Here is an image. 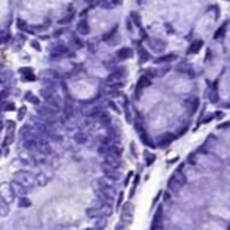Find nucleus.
Instances as JSON below:
<instances>
[{"label": "nucleus", "instance_id": "nucleus-27", "mask_svg": "<svg viewBox=\"0 0 230 230\" xmlns=\"http://www.w3.org/2000/svg\"><path fill=\"white\" fill-rule=\"evenodd\" d=\"M87 216L90 218V219H96V218H101L99 216V208H96V207H90V208H87Z\"/></svg>", "mask_w": 230, "mask_h": 230}, {"label": "nucleus", "instance_id": "nucleus-31", "mask_svg": "<svg viewBox=\"0 0 230 230\" xmlns=\"http://www.w3.org/2000/svg\"><path fill=\"white\" fill-rule=\"evenodd\" d=\"M227 25H228V22H225V24H224L222 27H219V30H218V32H216V33L213 35V40H214V41H216V40H219V38H222V35L225 33V29H227Z\"/></svg>", "mask_w": 230, "mask_h": 230}, {"label": "nucleus", "instance_id": "nucleus-21", "mask_svg": "<svg viewBox=\"0 0 230 230\" xmlns=\"http://www.w3.org/2000/svg\"><path fill=\"white\" fill-rule=\"evenodd\" d=\"M123 106H125V118L126 122L133 123V114H131V109H129V99L126 96H123Z\"/></svg>", "mask_w": 230, "mask_h": 230}, {"label": "nucleus", "instance_id": "nucleus-48", "mask_svg": "<svg viewBox=\"0 0 230 230\" xmlns=\"http://www.w3.org/2000/svg\"><path fill=\"white\" fill-rule=\"evenodd\" d=\"M2 128H3V123H2V122H0V131H2Z\"/></svg>", "mask_w": 230, "mask_h": 230}, {"label": "nucleus", "instance_id": "nucleus-24", "mask_svg": "<svg viewBox=\"0 0 230 230\" xmlns=\"http://www.w3.org/2000/svg\"><path fill=\"white\" fill-rule=\"evenodd\" d=\"M161 224H162V211H161V208L158 210V213L154 214V219H153V228L156 230V228H161Z\"/></svg>", "mask_w": 230, "mask_h": 230}, {"label": "nucleus", "instance_id": "nucleus-37", "mask_svg": "<svg viewBox=\"0 0 230 230\" xmlns=\"http://www.w3.org/2000/svg\"><path fill=\"white\" fill-rule=\"evenodd\" d=\"M126 29H128V32H129V33L134 32V22H133L131 17H128V19H126Z\"/></svg>", "mask_w": 230, "mask_h": 230}, {"label": "nucleus", "instance_id": "nucleus-20", "mask_svg": "<svg viewBox=\"0 0 230 230\" xmlns=\"http://www.w3.org/2000/svg\"><path fill=\"white\" fill-rule=\"evenodd\" d=\"M16 27L19 29L21 32H29V33H33V30H30V25L27 24V21H24L22 17H17L16 19Z\"/></svg>", "mask_w": 230, "mask_h": 230}, {"label": "nucleus", "instance_id": "nucleus-3", "mask_svg": "<svg viewBox=\"0 0 230 230\" xmlns=\"http://www.w3.org/2000/svg\"><path fill=\"white\" fill-rule=\"evenodd\" d=\"M120 219L122 222H125L126 225H131L133 221H134V207L131 202H128L122 207V213H120Z\"/></svg>", "mask_w": 230, "mask_h": 230}, {"label": "nucleus", "instance_id": "nucleus-22", "mask_svg": "<svg viewBox=\"0 0 230 230\" xmlns=\"http://www.w3.org/2000/svg\"><path fill=\"white\" fill-rule=\"evenodd\" d=\"M74 142H76L77 145H85V143L88 142V136H87L85 133H82V131H77V133L74 134Z\"/></svg>", "mask_w": 230, "mask_h": 230}, {"label": "nucleus", "instance_id": "nucleus-14", "mask_svg": "<svg viewBox=\"0 0 230 230\" xmlns=\"http://www.w3.org/2000/svg\"><path fill=\"white\" fill-rule=\"evenodd\" d=\"M52 180V175L49 172H40L38 175H36V185L38 186H46V185H49Z\"/></svg>", "mask_w": 230, "mask_h": 230}, {"label": "nucleus", "instance_id": "nucleus-13", "mask_svg": "<svg viewBox=\"0 0 230 230\" xmlns=\"http://www.w3.org/2000/svg\"><path fill=\"white\" fill-rule=\"evenodd\" d=\"M11 188H13V191H14V194H16V197H22V196H27V192H29L30 189L29 188H25V186H22L21 183H17V181H11Z\"/></svg>", "mask_w": 230, "mask_h": 230}, {"label": "nucleus", "instance_id": "nucleus-49", "mask_svg": "<svg viewBox=\"0 0 230 230\" xmlns=\"http://www.w3.org/2000/svg\"><path fill=\"white\" fill-rule=\"evenodd\" d=\"M87 230H96L95 227H90V228H87Z\"/></svg>", "mask_w": 230, "mask_h": 230}, {"label": "nucleus", "instance_id": "nucleus-17", "mask_svg": "<svg viewBox=\"0 0 230 230\" xmlns=\"http://www.w3.org/2000/svg\"><path fill=\"white\" fill-rule=\"evenodd\" d=\"M137 52H139V63H140V65H145L147 62L151 60V55L148 54V51H147L145 48H142V46H139Z\"/></svg>", "mask_w": 230, "mask_h": 230}, {"label": "nucleus", "instance_id": "nucleus-30", "mask_svg": "<svg viewBox=\"0 0 230 230\" xmlns=\"http://www.w3.org/2000/svg\"><path fill=\"white\" fill-rule=\"evenodd\" d=\"M129 17H131V19H133V22L136 24V27H139V29H142V19H140V16H139V13H136V11H133Z\"/></svg>", "mask_w": 230, "mask_h": 230}, {"label": "nucleus", "instance_id": "nucleus-39", "mask_svg": "<svg viewBox=\"0 0 230 230\" xmlns=\"http://www.w3.org/2000/svg\"><path fill=\"white\" fill-rule=\"evenodd\" d=\"M3 110H8V112H10V110H14L16 109V106L13 104V103H5V106L2 107Z\"/></svg>", "mask_w": 230, "mask_h": 230}, {"label": "nucleus", "instance_id": "nucleus-44", "mask_svg": "<svg viewBox=\"0 0 230 230\" xmlns=\"http://www.w3.org/2000/svg\"><path fill=\"white\" fill-rule=\"evenodd\" d=\"M213 117H214V118H218V120H221V118L224 117V114H222V112H214V114H213Z\"/></svg>", "mask_w": 230, "mask_h": 230}, {"label": "nucleus", "instance_id": "nucleus-40", "mask_svg": "<svg viewBox=\"0 0 230 230\" xmlns=\"http://www.w3.org/2000/svg\"><path fill=\"white\" fill-rule=\"evenodd\" d=\"M109 106H110V109H114L115 112H118V114H120V107H118V106L114 103V101H109Z\"/></svg>", "mask_w": 230, "mask_h": 230}, {"label": "nucleus", "instance_id": "nucleus-16", "mask_svg": "<svg viewBox=\"0 0 230 230\" xmlns=\"http://www.w3.org/2000/svg\"><path fill=\"white\" fill-rule=\"evenodd\" d=\"M125 74H126L125 68H118L117 71L110 73V74H109V77H107V80H109V82H117V80H122V79L125 77Z\"/></svg>", "mask_w": 230, "mask_h": 230}, {"label": "nucleus", "instance_id": "nucleus-35", "mask_svg": "<svg viewBox=\"0 0 230 230\" xmlns=\"http://www.w3.org/2000/svg\"><path fill=\"white\" fill-rule=\"evenodd\" d=\"M151 84V79H148V76H142L139 80V87H145V85H150Z\"/></svg>", "mask_w": 230, "mask_h": 230}, {"label": "nucleus", "instance_id": "nucleus-4", "mask_svg": "<svg viewBox=\"0 0 230 230\" xmlns=\"http://www.w3.org/2000/svg\"><path fill=\"white\" fill-rule=\"evenodd\" d=\"M0 197L5 202H8V203H13L14 202L16 194L11 188V183H2V185H0Z\"/></svg>", "mask_w": 230, "mask_h": 230}, {"label": "nucleus", "instance_id": "nucleus-18", "mask_svg": "<svg viewBox=\"0 0 230 230\" xmlns=\"http://www.w3.org/2000/svg\"><path fill=\"white\" fill-rule=\"evenodd\" d=\"M19 73L21 74H24L22 76V80H29V82H33V80H36V76L33 74V69L32 68H21L19 69Z\"/></svg>", "mask_w": 230, "mask_h": 230}, {"label": "nucleus", "instance_id": "nucleus-5", "mask_svg": "<svg viewBox=\"0 0 230 230\" xmlns=\"http://www.w3.org/2000/svg\"><path fill=\"white\" fill-rule=\"evenodd\" d=\"M36 114H38L40 118H43V120H54L55 115H57V112H55L54 109H51L48 104L36 106Z\"/></svg>", "mask_w": 230, "mask_h": 230}, {"label": "nucleus", "instance_id": "nucleus-19", "mask_svg": "<svg viewBox=\"0 0 230 230\" xmlns=\"http://www.w3.org/2000/svg\"><path fill=\"white\" fill-rule=\"evenodd\" d=\"M112 213H114L112 203H104L103 207H99V216L101 218H110Z\"/></svg>", "mask_w": 230, "mask_h": 230}, {"label": "nucleus", "instance_id": "nucleus-29", "mask_svg": "<svg viewBox=\"0 0 230 230\" xmlns=\"http://www.w3.org/2000/svg\"><path fill=\"white\" fill-rule=\"evenodd\" d=\"M117 29H118V25H114L112 29H110V32H107L106 35H103V41L107 43L110 38H112V36H115V35H117Z\"/></svg>", "mask_w": 230, "mask_h": 230}, {"label": "nucleus", "instance_id": "nucleus-36", "mask_svg": "<svg viewBox=\"0 0 230 230\" xmlns=\"http://www.w3.org/2000/svg\"><path fill=\"white\" fill-rule=\"evenodd\" d=\"M71 41H73V44H74V46H76V48H77V49H80V48H84V41H82L80 38H77V36H74V38H73Z\"/></svg>", "mask_w": 230, "mask_h": 230}, {"label": "nucleus", "instance_id": "nucleus-28", "mask_svg": "<svg viewBox=\"0 0 230 230\" xmlns=\"http://www.w3.org/2000/svg\"><path fill=\"white\" fill-rule=\"evenodd\" d=\"M107 225V218H96V222H95V228L96 230H104Z\"/></svg>", "mask_w": 230, "mask_h": 230}, {"label": "nucleus", "instance_id": "nucleus-41", "mask_svg": "<svg viewBox=\"0 0 230 230\" xmlns=\"http://www.w3.org/2000/svg\"><path fill=\"white\" fill-rule=\"evenodd\" d=\"M126 227H128V225H126L125 222H120V224H117V225H115V228H114V230H126Z\"/></svg>", "mask_w": 230, "mask_h": 230}, {"label": "nucleus", "instance_id": "nucleus-10", "mask_svg": "<svg viewBox=\"0 0 230 230\" xmlns=\"http://www.w3.org/2000/svg\"><path fill=\"white\" fill-rule=\"evenodd\" d=\"M133 54H134V51H133L131 48H122V49H118V51H117L115 58H117V60H120V62H123V60L131 58V57H133Z\"/></svg>", "mask_w": 230, "mask_h": 230}, {"label": "nucleus", "instance_id": "nucleus-45", "mask_svg": "<svg viewBox=\"0 0 230 230\" xmlns=\"http://www.w3.org/2000/svg\"><path fill=\"white\" fill-rule=\"evenodd\" d=\"M131 153H133V156H137V151H136V145H134V143H131Z\"/></svg>", "mask_w": 230, "mask_h": 230}, {"label": "nucleus", "instance_id": "nucleus-34", "mask_svg": "<svg viewBox=\"0 0 230 230\" xmlns=\"http://www.w3.org/2000/svg\"><path fill=\"white\" fill-rule=\"evenodd\" d=\"M13 140H14V134H13V131H8V136L5 137L3 145H5V147H6V145H10V143H13Z\"/></svg>", "mask_w": 230, "mask_h": 230}, {"label": "nucleus", "instance_id": "nucleus-8", "mask_svg": "<svg viewBox=\"0 0 230 230\" xmlns=\"http://www.w3.org/2000/svg\"><path fill=\"white\" fill-rule=\"evenodd\" d=\"M104 164L110 165V167H114V169H120L122 167V161H120V156H115V154H104Z\"/></svg>", "mask_w": 230, "mask_h": 230}, {"label": "nucleus", "instance_id": "nucleus-47", "mask_svg": "<svg viewBox=\"0 0 230 230\" xmlns=\"http://www.w3.org/2000/svg\"><path fill=\"white\" fill-rule=\"evenodd\" d=\"M131 177H133V172H129V173H128V178H126V181H125L126 185H128V183H129V178H131Z\"/></svg>", "mask_w": 230, "mask_h": 230}, {"label": "nucleus", "instance_id": "nucleus-43", "mask_svg": "<svg viewBox=\"0 0 230 230\" xmlns=\"http://www.w3.org/2000/svg\"><path fill=\"white\" fill-rule=\"evenodd\" d=\"M25 110H27L25 107H21V109H19V120H22V118L25 117Z\"/></svg>", "mask_w": 230, "mask_h": 230}, {"label": "nucleus", "instance_id": "nucleus-9", "mask_svg": "<svg viewBox=\"0 0 230 230\" xmlns=\"http://www.w3.org/2000/svg\"><path fill=\"white\" fill-rule=\"evenodd\" d=\"M178 58V55L175 52H170V54H164V55H159V57H156L153 62L156 65H162V63H172Z\"/></svg>", "mask_w": 230, "mask_h": 230}, {"label": "nucleus", "instance_id": "nucleus-46", "mask_svg": "<svg viewBox=\"0 0 230 230\" xmlns=\"http://www.w3.org/2000/svg\"><path fill=\"white\" fill-rule=\"evenodd\" d=\"M123 3V0H112V5L115 6V5H122Z\"/></svg>", "mask_w": 230, "mask_h": 230}, {"label": "nucleus", "instance_id": "nucleus-11", "mask_svg": "<svg viewBox=\"0 0 230 230\" xmlns=\"http://www.w3.org/2000/svg\"><path fill=\"white\" fill-rule=\"evenodd\" d=\"M46 104H48L51 109H54L57 114L62 110V101H60V98H58L57 95H54V96H51V98L46 99Z\"/></svg>", "mask_w": 230, "mask_h": 230}, {"label": "nucleus", "instance_id": "nucleus-50", "mask_svg": "<svg viewBox=\"0 0 230 230\" xmlns=\"http://www.w3.org/2000/svg\"><path fill=\"white\" fill-rule=\"evenodd\" d=\"M0 154H2V150H0Z\"/></svg>", "mask_w": 230, "mask_h": 230}, {"label": "nucleus", "instance_id": "nucleus-42", "mask_svg": "<svg viewBox=\"0 0 230 230\" xmlns=\"http://www.w3.org/2000/svg\"><path fill=\"white\" fill-rule=\"evenodd\" d=\"M30 44H32V48H33V49H35V51H38V52H40V51H41V46H40V44H38V43H36V41H32V43H30Z\"/></svg>", "mask_w": 230, "mask_h": 230}, {"label": "nucleus", "instance_id": "nucleus-33", "mask_svg": "<svg viewBox=\"0 0 230 230\" xmlns=\"http://www.w3.org/2000/svg\"><path fill=\"white\" fill-rule=\"evenodd\" d=\"M143 156H145V159H147V165H151V164L154 162V159H156V156H154V154H151L150 151H145V153H143Z\"/></svg>", "mask_w": 230, "mask_h": 230}, {"label": "nucleus", "instance_id": "nucleus-32", "mask_svg": "<svg viewBox=\"0 0 230 230\" xmlns=\"http://www.w3.org/2000/svg\"><path fill=\"white\" fill-rule=\"evenodd\" d=\"M173 139H175V137H173V136H162L161 137V147H167L170 142H173Z\"/></svg>", "mask_w": 230, "mask_h": 230}, {"label": "nucleus", "instance_id": "nucleus-2", "mask_svg": "<svg viewBox=\"0 0 230 230\" xmlns=\"http://www.w3.org/2000/svg\"><path fill=\"white\" fill-rule=\"evenodd\" d=\"M185 185H186V177L183 175L181 172H175V173L170 177V180H169V183H167V188L172 189V191H178V189H181Z\"/></svg>", "mask_w": 230, "mask_h": 230}, {"label": "nucleus", "instance_id": "nucleus-38", "mask_svg": "<svg viewBox=\"0 0 230 230\" xmlns=\"http://www.w3.org/2000/svg\"><path fill=\"white\" fill-rule=\"evenodd\" d=\"M99 6L107 8V10H110V8H114V5H109V0H101V2H99Z\"/></svg>", "mask_w": 230, "mask_h": 230}, {"label": "nucleus", "instance_id": "nucleus-25", "mask_svg": "<svg viewBox=\"0 0 230 230\" xmlns=\"http://www.w3.org/2000/svg\"><path fill=\"white\" fill-rule=\"evenodd\" d=\"M24 98H25V101H29V103H32V104H35V106H40V104H41L40 98H38V96H35L30 90L25 93V96H24Z\"/></svg>", "mask_w": 230, "mask_h": 230}, {"label": "nucleus", "instance_id": "nucleus-1", "mask_svg": "<svg viewBox=\"0 0 230 230\" xmlns=\"http://www.w3.org/2000/svg\"><path fill=\"white\" fill-rule=\"evenodd\" d=\"M13 180L17 181V183H21L22 186L29 188V189H32L36 185V175L32 173L30 170H17V172H14Z\"/></svg>", "mask_w": 230, "mask_h": 230}, {"label": "nucleus", "instance_id": "nucleus-26", "mask_svg": "<svg viewBox=\"0 0 230 230\" xmlns=\"http://www.w3.org/2000/svg\"><path fill=\"white\" fill-rule=\"evenodd\" d=\"M17 207L19 208H30L32 207V200L27 196H22V197H19V200H17Z\"/></svg>", "mask_w": 230, "mask_h": 230}, {"label": "nucleus", "instance_id": "nucleus-12", "mask_svg": "<svg viewBox=\"0 0 230 230\" xmlns=\"http://www.w3.org/2000/svg\"><path fill=\"white\" fill-rule=\"evenodd\" d=\"M202 48H203V40H194L191 44H189V48H188V54L189 55H196L202 51Z\"/></svg>", "mask_w": 230, "mask_h": 230}, {"label": "nucleus", "instance_id": "nucleus-7", "mask_svg": "<svg viewBox=\"0 0 230 230\" xmlns=\"http://www.w3.org/2000/svg\"><path fill=\"white\" fill-rule=\"evenodd\" d=\"M76 32H77V35H80V36L90 35L91 29H90V24H88V21L85 19V17H80V21H79L77 25H76Z\"/></svg>", "mask_w": 230, "mask_h": 230}, {"label": "nucleus", "instance_id": "nucleus-23", "mask_svg": "<svg viewBox=\"0 0 230 230\" xmlns=\"http://www.w3.org/2000/svg\"><path fill=\"white\" fill-rule=\"evenodd\" d=\"M8 214H10V203H8V202H5L2 197H0V216L6 218Z\"/></svg>", "mask_w": 230, "mask_h": 230}, {"label": "nucleus", "instance_id": "nucleus-6", "mask_svg": "<svg viewBox=\"0 0 230 230\" xmlns=\"http://www.w3.org/2000/svg\"><path fill=\"white\" fill-rule=\"evenodd\" d=\"M65 55H71L69 49L66 44H54L51 48V58H58V57H65Z\"/></svg>", "mask_w": 230, "mask_h": 230}, {"label": "nucleus", "instance_id": "nucleus-15", "mask_svg": "<svg viewBox=\"0 0 230 230\" xmlns=\"http://www.w3.org/2000/svg\"><path fill=\"white\" fill-rule=\"evenodd\" d=\"M150 48L153 49V51H156V52H162L164 49H165V41H162V40H158V38H153V40H150Z\"/></svg>", "mask_w": 230, "mask_h": 230}]
</instances>
